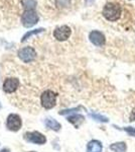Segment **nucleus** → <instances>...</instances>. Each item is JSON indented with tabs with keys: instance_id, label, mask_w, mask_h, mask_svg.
Returning a JSON list of instances; mask_svg holds the SVG:
<instances>
[{
	"instance_id": "obj_19",
	"label": "nucleus",
	"mask_w": 135,
	"mask_h": 152,
	"mask_svg": "<svg viewBox=\"0 0 135 152\" xmlns=\"http://www.w3.org/2000/svg\"><path fill=\"white\" fill-rule=\"evenodd\" d=\"M0 152H9V150H8V149H2V150L1 151H0Z\"/></svg>"
},
{
	"instance_id": "obj_18",
	"label": "nucleus",
	"mask_w": 135,
	"mask_h": 152,
	"mask_svg": "<svg viewBox=\"0 0 135 152\" xmlns=\"http://www.w3.org/2000/svg\"><path fill=\"white\" fill-rule=\"evenodd\" d=\"M129 120H130V122H135V107L132 110L131 114H130Z\"/></svg>"
},
{
	"instance_id": "obj_12",
	"label": "nucleus",
	"mask_w": 135,
	"mask_h": 152,
	"mask_svg": "<svg viewBox=\"0 0 135 152\" xmlns=\"http://www.w3.org/2000/svg\"><path fill=\"white\" fill-rule=\"evenodd\" d=\"M85 118L82 115H73V116L68 118V121L70 123H72L73 125H75L76 127H79L81 124L84 122Z\"/></svg>"
},
{
	"instance_id": "obj_3",
	"label": "nucleus",
	"mask_w": 135,
	"mask_h": 152,
	"mask_svg": "<svg viewBox=\"0 0 135 152\" xmlns=\"http://www.w3.org/2000/svg\"><path fill=\"white\" fill-rule=\"evenodd\" d=\"M21 21H22V24L25 28H31L34 24L38 23V16L34 10H25L22 14Z\"/></svg>"
},
{
	"instance_id": "obj_13",
	"label": "nucleus",
	"mask_w": 135,
	"mask_h": 152,
	"mask_svg": "<svg viewBox=\"0 0 135 152\" xmlns=\"http://www.w3.org/2000/svg\"><path fill=\"white\" fill-rule=\"evenodd\" d=\"M45 124L46 126V128L51 129L53 131H58L61 129V124L58 123L55 119H46L45 121Z\"/></svg>"
},
{
	"instance_id": "obj_20",
	"label": "nucleus",
	"mask_w": 135,
	"mask_h": 152,
	"mask_svg": "<svg viewBox=\"0 0 135 152\" xmlns=\"http://www.w3.org/2000/svg\"><path fill=\"white\" fill-rule=\"evenodd\" d=\"M0 109H1V104H0Z\"/></svg>"
},
{
	"instance_id": "obj_5",
	"label": "nucleus",
	"mask_w": 135,
	"mask_h": 152,
	"mask_svg": "<svg viewBox=\"0 0 135 152\" xmlns=\"http://www.w3.org/2000/svg\"><path fill=\"white\" fill-rule=\"evenodd\" d=\"M71 34H72V31H71L70 26H62L60 28H56L53 31V36L58 41H66L70 38Z\"/></svg>"
},
{
	"instance_id": "obj_11",
	"label": "nucleus",
	"mask_w": 135,
	"mask_h": 152,
	"mask_svg": "<svg viewBox=\"0 0 135 152\" xmlns=\"http://www.w3.org/2000/svg\"><path fill=\"white\" fill-rule=\"evenodd\" d=\"M109 149L113 152H126L127 145L125 142H115L109 146Z\"/></svg>"
},
{
	"instance_id": "obj_7",
	"label": "nucleus",
	"mask_w": 135,
	"mask_h": 152,
	"mask_svg": "<svg viewBox=\"0 0 135 152\" xmlns=\"http://www.w3.org/2000/svg\"><path fill=\"white\" fill-rule=\"evenodd\" d=\"M24 138L27 141L31 142V143L35 144H45L46 142V138L40 132H28L24 135Z\"/></svg>"
},
{
	"instance_id": "obj_10",
	"label": "nucleus",
	"mask_w": 135,
	"mask_h": 152,
	"mask_svg": "<svg viewBox=\"0 0 135 152\" xmlns=\"http://www.w3.org/2000/svg\"><path fill=\"white\" fill-rule=\"evenodd\" d=\"M103 145L100 141L92 140L87 145V152H102Z\"/></svg>"
},
{
	"instance_id": "obj_15",
	"label": "nucleus",
	"mask_w": 135,
	"mask_h": 152,
	"mask_svg": "<svg viewBox=\"0 0 135 152\" xmlns=\"http://www.w3.org/2000/svg\"><path fill=\"white\" fill-rule=\"evenodd\" d=\"M45 31V29H43V28H38V29H35V31H28V33H26L25 35L23 36V38H22V40H21V42L26 41V40H27V39H29V37H30V36L38 35V34H40V33H41V31Z\"/></svg>"
},
{
	"instance_id": "obj_2",
	"label": "nucleus",
	"mask_w": 135,
	"mask_h": 152,
	"mask_svg": "<svg viewBox=\"0 0 135 152\" xmlns=\"http://www.w3.org/2000/svg\"><path fill=\"white\" fill-rule=\"evenodd\" d=\"M41 105L45 109H53L56 104V94L51 90H45L40 97Z\"/></svg>"
},
{
	"instance_id": "obj_9",
	"label": "nucleus",
	"mask_w": 135,
	"mask_h": 152,
	"mask_svg": "<svg viewBox=\"0 0 135 152\" xmlns=\"http://www.w3.org/2000/svg\"><path fill=\"white\" fill-rule=\"evenodd\" d=\"M89 39H90V41L92 42V44H94L96 46H103L105 44V42H106L105 36L98 31H91L89 35Z\"/></svg>"
},
{
	"instance_id": "obj_4",
	"label": "nucleus",
	"mask_w": 135,
	"mask_h": 152,
	"mask_svg": "<svg viewBox=\"0 0 135 152\" xmlns=\"http://www.w3.org/2000/svg\"><path fill=\"white\" fill-rule=\"evenodd\" d=\"M35 50L31 47H25L18 51V57L25 63H29L35 59Z\"/></svg>"
},
{
	"instance_id": "obj_8",
	"label": "nucleus",
	"mask_w": 135,
	"mask_h": 152,
	"mask_svg": "<svg viewBox=\"0 0 135 152\" xmlns=\"http://www.w3.org/2000/svg\"><path fill=\"white\" fill-rule=\"evenodd\" d=\"M19 86V80L17 78H6L3 83V90L7 94L14 92Z\"/></svg>"
},
{
	"instance_id": "obj_14",
	"label": "nucleus",
	"mask_w": 135,
	"mask_h": 152,
	"mask_svg": "<svg viewBox=\"0 0 135 152\" xmlns=\"http://www.w3.org/2000/svg\"><path fill=\"white\" fill-rule=\"evenodd\" d=\"M21 3H22L25 10H33V8L35 7L36 4L34 0H22Z\"/></svg>"
},
{
	"instance_id": "obj_6",
	"label": "nucleus",
	"mask_w": 135,
	"mask_h": 152,
	"mask_svg": "<svg viewBox=\"0 0 135 152\" xmlns=\"http://www.w3.org/2000/svg\"><path fill=\"white\" fill-rule=\"evenodd\" d=\"M7 128L11 131H18L21 127V119L18 115L11 114L7 118Z\"/></svg>"
},
{
	"instance_id": "obj_17",
	"label": "nucleus",
	"mask_w": 135,
	"mask_h": 152,
	"mask_svg": "<svg viewBox=\"0 0 135 152\" xmlns=\"http://www.w3.org/2000/svg\"><path fill=\"white\" fill-rule=\"evenodd\" d=\"M124 131L126 132L129 136L135 137V128H133V127H126V128H124Z\"/></svg>"
},
{
	"instance_id": "obj_16",
	"label": "nucleus",
	"mask_w": 135,
	"mask_h": 152,
	"mask_svg": "<svg viewBox=\"0 0 135 152\" xmlns=\"http://www.w3.org/2000/svg\"><path fill=\"white\" fill-rule=\"evenodd\" d=\"M90 117L93 118V119L98 122H102V123H107L108 122V119L106 117L102 116V115H99V114H90Z\"/></svg>"
},
{
	"instance_id": "obj_1",
	"label": "nucleus",
	"mask_w": 135,
	"mask_h": 152,
	"mask_svg": "<svg viewBox=\"0 0 135 152\" xmlns=\"http://www.w3.org/2000/svg\"><path fill=\"white\" fill-rule=\"evenodd\" d=\"M121 15V7L117 3H107L103 8V16L108 20L115 21Z\"/></svg>"
}]
</instances>
